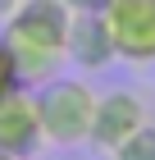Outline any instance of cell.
<instances>
[{"label":"cell","instance_id":"6da1fadb","mask_svg":"<svg viewBox=\"0 0 155 160\" xmlns=\"http://www.w3.org/2000/svg\"><path fill=\"white\" fill-rule=\"evenodd\" d=\"M69 23H73V14L64 0H23L5 18L0 37L14 50L27 87H41L64 73V64H69Z\"/></svg>","mask_w":155,"mask_h":160},{"label":"cell","instance_id":"7a4b0ae2","mask_svg":"<svg viewBox=\"0 0 155 160\" xmlns=\"http://www.w3.org/2000/svg\"><path fill=\"white\" fill-rule=\"evenodd\" d=\"M36 92V114H41V137L55 147H78L91 137V114H96V92L78 78H50L32 87Z\"/></svg>","mask_w":155,"mask_h":160},{"label":"cell","instance_id":"3957f363","mask_svg":"<svg viewBox=\"0 0 155 160\" xmlns=\"http://www.w3.org/2000/svg\"><path fill=\"white\" fill-rule=\"evenodd\" d=\"M100 18L119 60L155 64V0H109Z\"/></svg>","mask_w":155,"mask_h":160},{"label":"cell","instance_id":"277c9868","mask_svg":"<svg viewBox=\"0 0 155 160\" xmlns=\"http://www.w3.org/2000/svg\"><path fill=\"white\" fill-rule=\"evenodd\" d=\"M46 137H41V114H36V92L18 87L9 96H0V151L9 156H32Z\"/></svg>","mask_w":155,"mask_h":160},{"label":"cell","instance_id":"5b68a950","mask_svg":"<svg viewBox=\"0 0 155 160\" xmlns=\"http://www.w3.org/2000/svg\"><path fill=\"white\" fill-rule=\"evenodd\" d=\"M146 123V105L142 96H132V92H105V96H96V114H91V147L100 151H114L123 137H132L137 128Z\"/></svg>","mask_w":155,"mask_h":160},{"label":"cell","instance_id":"8992f818","mask_svg":"<svg viewBox=\"0 0 155 160\" xmlns=\"http://www.w3.org/2000/svg\"><path fill=\"white\" fill-rule=\"evenodd\" d=\"M114 41L105 32L100 14H73L69 23V64H78L82 73H100L105 64H114Z\"/></svg>","mask_w":155,"mask_h":160},{"label":"cell","instance_id":"52a82bcc","mask_svg":"<svg viewBox=\"0 0 155 160\" xmlns=\"http://www.w3.org/2000/svg\"><path fill=\"white\" fill-rule=\"evenodd\" d=\"M109 160H155V123L146 119L132 137H123L119 147L109 151Z\"/></svg>","mask_w":155,"mask_h":160},{"label":"cell","instance_id":"ba28073f","mask_svg":"<svg viewBox=\"0 0 155 160\" xmlns=\"http://www.w3.org/2000/svg\"><path fill=\"white\" fill-rule=\"evenodd\" d=\"M23 82V73H18V60H14V50L5 46V37H0V96H9V92H18Z\"/></svg>","mask_w":155,"mask_h":160},{"label":"cell","instance_id":"9c48e42d","mask_svg":"<svg viewBox=\"0 0 155 160\" xmlns=\"http://www.w3.org/2000/svg\"><path fill=\"white\" fill-rule=\"evenodd\" d=\"M64 5H69V14H100L109 0H64Z\"/></svg>","mask_w":155,"mask_h":160},{"label":"cell","instance_id":"30bf717a","mask_svg":"<svg viewBox=\"0 0 155 160\" xmlns=\"http://www.w3.org/2000/svg\"><path fill=\"white\" fill-rule=\"evenodd\" d=\"M18 5H23V0H0V23H5V18H9V14L18 9Z\"/></svg>","mask_w":155,"mask_h":160},{"label":"cell","instance_id":"8fae6325","mask_svg":"<svg viewBox=\"0 0 155 160\" xmlns=\"http://www.w3.org/2000/svg\"><path fill=\"white\" fill-rule=\"evenodd\" d=\"M0 160H18V156H9V151H0Z\"/></svg>","mask_w":155,"mask_h":160}]
</instances>
